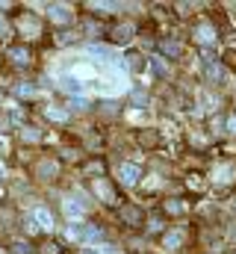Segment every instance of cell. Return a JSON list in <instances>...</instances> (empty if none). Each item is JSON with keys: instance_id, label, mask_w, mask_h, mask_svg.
<instances>
[{"instance_id": "cell-1", "label": "cell", "mask_w": 236, "mask_h": 254, "mask_svg": "<svg viewBox=\"0 0 236 254\" xmlns=\"http://www.w3.org/2000/svg\"><path fill=\"white\" fill-rule=\"evenodd\" d=\"M68 240H74V243H95V240H101V228L71 222L68 225Z\"/></svg>"}, {"instance_id": "cell-2", "label": "cell", "mask_w": 236, "mask_h": 254, "mask_svg": "<svg viewBox=\"0 0 236 254\" xmlns=\"http://www.w3.org/2000/svg\"><path fill=\"white\" fill-rule=\"evenodd\" d=\"M118 178H121V184H124V187H133V184L142 178V169H139L136 163H124V166L118 169Z\"/></svg>"}, {"instance_id": "cell-3", "label": "cell", "mask_w": 236, "mask_h": 254, "mask_svg": "<svg viewBox=\"0 0 236 254\" xmlns=\"http://www.w3.org/2000/svg\"><path fill=\"white\" fill-rule=\"evenodd\" d=\"M33 225H36V228H45V231L54 228V216L48 213V207H42V204L33 207Z\"/></svg>"}, {"instance_id": "cell-4", "label": "cell", "mask_w": 236, "mask_h": 254, "mask_svg": "<svg viewBox=\"0 0 236 254\" xmlns=\"http://www.w3.org/2000/svg\"><path fill=\"white\" fill-rule=\"evenodd\" d=\"M183 240H186L183 231H169V234H163V249H166V252H177V249L183 246Z\"/></svg>"}, {"instance_id": "cell-5", "label": "cell", "mask_w": 236, "mask_h": 254, "mask_svg": "<svg viewBox=\"0 0 236 254\" xmlns=\"http://www.w3.org/2000/svg\"><path fill=\"white\" fill-rule=\"evenodd\" d=\"M48 18H51V21H57V24H68V21H71V9L54 3V6H48Z\"/></svg>"}, {"instance_id": "cell-6", "label": "cell", "mask_w": 236, "mask_h": 254, "mask_svg": "<svg viewBox=\"0 0 236 254\" xmlns=\"http://www.w3.org/2000/svg\"><path fill=\"white\" fill-rule=\"evenodd\" d=\"M59 89H62V92H68L71 98L83 92V86H80V83H77V80H74L71 74H59Z\"/></svg>"}, {"instance_id": "cell-7", "label": "cell", "mask_w": 236, "mask_h": 254, "mask_svg": "<svg viewBox=\"0 0 236 254\" xmlns=\"http://www.w3.org/2000/svg\"><path fill=\"white\" fill-rule=\"evenodd\" d=\"M95 192L104 198V204H116V192H113V187L104 178H95Z\"/></svg>"}, {"instance_id": "cell-8", "label": "cell", "mask_w": 236, "mask_h": 254, "mask_svg": "<svg viewBox=\"0 0 236 254\" xmlns=\"http://www.w3.org/2000/svg\"><path fill=\"white\" fill-rule=\"evenodd\" d=\"M195 39H198L201 45H216V30H213L210 24H201V27L195 30Z\"/></svg>"}, {"instance_id": "cell-9", "label": "cell", "mask_w": 236, "mask_h": 254, "mask_svg": "<svg viewBox=\"0 0 236 254\" xmlns=\"http://www.w3.org/2000/svg\"><path fill=\"white\" fill-rule=\"evenodd\" d=\"M62 207H65V216H68V219H80V216L86 213V204H77L74 198H65Z\"/></svg>"}, {"instance_id": "cell-10", "label": "cell", "mask_w": 236, "mask_h": 254, "mask_svg": "<svg viewBox=\"0 0 236 254\" xmlns=\"http://www.w3.org/2000/svg\"><path fill=\"white\" fill-rule=\"evenodd\" d=\"M207 77L219 83V80H225V68H222L219 63H207Z\"/></svg>"}, {"instance_id": "cell-11", "label": "cell", "mask_w": 236, "mask_h": 254, "mask_svg": "<svg viewBox=\"0 0 236 254\" xmlns=\"http://www.w3.org/2000/svg\"><path fill=\"white\" fill-rule=\"evenodd\" d=\"M9 57H12L18 65H27V63H30V51H27V48H15V51H9Z\"/></svg>"}, {"instance_id": "cell-12", "label": "cell", "mask_w": 236, "mask_h": 254, "mask_svg": "<svg viewBox=\"0 0 236 254\" xmlns=\"http://www.w3.org/2000/svg\"><path fill=\"white\" fill-rule=\"evenodd\" d=\"M133 33H136V27H133V24H121V27L116 30V42H127Z\"/></svg>"}, {"instance_id": "cell-13", "label": "cell", "mask_w": 236, "mask_h": 254, "mask_svg": "<svg viewBox=\"0 0 236 254\" xmlns=\"http://www.w3.org/2000/svg\"><path fill=\"white\" fill-rule=\"evenodd\" d=\"M124 68H130V71H142V68H145V60H142L139 54H130L127 63H124Z\"/></svg>"}, {"instance_id": "cell-14", "label": "cell", "mask_w": 236, "mask_h": 254, "mask_svg": "<svg viewBox=\"0 0 236 254\" xmlns=\"http://www.w3.org/2000/svg\"><path fill=\"white\" fill-rule=\"evenodd\" d=\"M68 107H74V110H86L89 101H86L83 95H74V98H68Z\"/></svg>"}, {"instance_id": "cell-15", "label": "cell", "mask_w": 236, "mask_h": 254, "mask_svg": "<svg viewBox=\"0 0 236 254\" xmlns=\"http://www.w3.org/2000/svg\"><path fill=\"white\" fill-rule=\"evenodd\" d=\"M45 113H48V119H54V122H65V119H68V113H62L57 107H48Z\"/></svg>"}, {"instance_id": "cell-16", "label": "cell", "mask_w": 236, "mask_h": 254, "mask_svg": "<svg viewBox=\"0 0 236 254\" xmlns=\"http://www.w3.org/2000/svg\"><path fill=\"white\" fill-rule=\"evenodd\" d=\"M163 51H166L169 57H180V45H177V42H163Z\"/></svg>"}, {"instance_id": "cell-17", "label": "cell", "mask_w": 236, "mask_h": 254, "mask_svg": "<svg viewBox=\"0 0 236 254\" xmlns=\"http://www.w3.org/2000/svg\"><path fill=\"white\" fill-rule=\"evenodd\" d=\"M21 136H24L27 142H39V133H36V127H24V130H21Z\"/></svg>"}, {"instance_id": "cell-18", "label": "cell", "mask_w": 236, "mask_h": 254, "mask_svg": "<svg viewBox=\"0 0 236 254\" xmlns=\"http://www.w3.org/2000/svg\"><path fill=\"white\" fill-rule=\"evenodd\" d=\"M216 175H219V178H216V181H219V184H225V181H231V178H228V175H234V169H231V166H222V169H219V172H216Z\"/></svg>"}, {"instance_id": "cell-19", "label": "cell", "mask_w": 236, "mask_h": 254, "mask_svg": "<svg viewBox=\"0 0 236 254\" xmlns=\"http://www.w3.org/2000/svg\"><path fill=\"white\" fill-rule=\"evenodd\" d=\"M121 216H124L127 222H139V210H133V207H124V210H121Z\"/></svg>"}, {"instance_id": "cell-20", "label": "cell", "mask_w": 236, "mask_h": 254, "mask_svg": "<svg viewBox=\"0 0 236 254\" xmlns=\"http://www.w3.org/2000/svg\"><path fill=\"white\" fill-rule=\"evenodd\" d=\"M12 254H33V249H30V243H15Z\"/></svg>"}, {"instance_id": "cell-21", "label": "cell", "mask_w": 236, "mask_h": 254, "mask_svg": "<svg viewBox=\"0 0 236 254\" xmlns=\"http://www.w3.org/2000/svg\"><path fill=\"white\" fill-rule=\"evenodd\" d=\"M39 172H42L45 178H48V175H57V163H42V169H39Z\"/></svg>"}, {"instance_id": "cell-22", "label": "cell", "mask_w": 236, "mask_h": 254, "mask_svg": "<svg viewBox=\"0 0 236 254\" xmlns=\"http://www.w3.org/2000/svg\"><path fill=\"white\" fill-rule=\"evenodd\" d=\"M15 92H18V95H24V98H33V95H36V89H33V86H18Z\"/></svg>"}, {"instance_id": "cell-23", "label": "cell", "mask_w": 236, "mask_h": 254, "mask_svg": "<svg viewBox=\"0 0 236 254\" xmlns=\"http://www.w3.org/2000/svg\"><path fill=\"white\" fill-rule=\"evenodd\" d=\"M166 210H169V213H183V204H180V201H169Z\"/></svg>"}, {"instance_id": "cell-24", "label": "cell", "mask_w": 236, "mask_h": 254, "mask_svg": "<svg viewBox=\"0 0 236 254\" xmlns=\"http://www.w3.org/2000/svg\"><path fill=\"white\" fill-rule=\"evenodd\" d=\"M45 254H59V252H57V246L51 243V246H45Z\"/></svg>"}, {"instance_id": "cell-25", "label": "cell", "mask_w": 236, "mask_h": 254, "mask_svg": "<svg viewBox=\"0 0 236 254\" xmlns=\"http://www.w3.org/2000/svg\"><path fill=\"white\" fill-rule=\"evenodd\" d=\"M228 130H231V133H236V116L231 119V122H228Z\"/></svg>"}, {"instance_id": "cell-26", "label": "cell", "mask_w": 236, "mask_h": 254, "mask_svg": "<svg viewBox=\"0 0 236 254\" xmlns=\"http://www.w3.org/2000/svg\"><path fill=\"white\" fill-rule=\"evenodd\" d=\"M83 254H98V249H83Z\"/></svg>"}, {"instance_id": "cell-27", "label": "cell", "mask_w": 236, "mask_h": 254, "mask_svg": "<svg viewBox=\"0 0 236 254\" xmlns=\"http://www.w3.org/2000/svg\"><path fill=\"white\" fill-rule=\"evenodd\" d=\"M3 127H6V122H3V119H0V130H3Z\"/></svg>"}, {"instance_id": "cell-28", "label": "cell", "mask_w": 236, "mask_h": 254, "mask_svg": "<svg viewBox=\"0 0 236 254\" xmlns=\"http://www.w3.org/2000/svg\"><path fill=\"white\" fill-rule=\"evenodd\" d=\"M0 175H3V160H0Z\"/></svg>"}, {"instance_id": "cell-29", "label": "cell", "mask_w": 236, "mask_h": 254, "mask_svg": "<svg viewBox=\"0 0 236 254\" xmlns=\"http://www.w3.org/2000/svg\"><path fill=\"white\" fill-rule=\"evenodd\" d=\"M234 207H236V201H234Z\"/></svg>"}]
</instances>
